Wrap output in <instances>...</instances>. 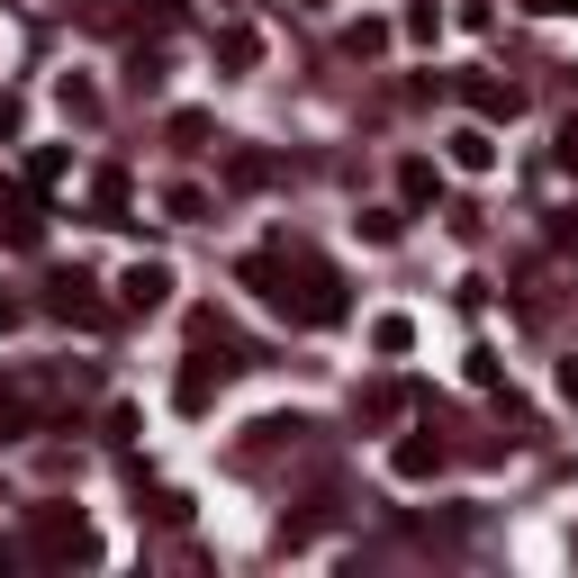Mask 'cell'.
Wrapping results in <instances>:
<instances>
[{
	"instance_id": "1",
	"label": "cell",
	"mask_w": 578,
	"mask_h": 578,
	"mask_svg": "<svg viewBox=\"0 0 578 578\" xmlns=\"http://www.w3.org/2000/svg\"><path fill=\"white\" fill-rule=\"evenodd\" d=\"M163 289H172V280H163L155 262H144V271H127V299H136V308H155V299H163Z\"/></svg>"
}]
</instances>
